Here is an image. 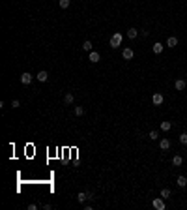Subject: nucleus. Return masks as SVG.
I'll list each match as a JSON object with an SVG mask.
<instances>
[{
	"label": "nucleus",
	"instance_id": "nucleus-1",
	"mask_svg": "<svg viewBox=\"0 0 187 210\" xmlns=\"http://www.w3.org/2000/svg\"><path fill=\"white\" fill-rule=\"evenodd\" d=\"M122 39H124V36H122L120 32H116V34H112V38H110L109 45L112 47V49H116V47H120V45H122Z\"/></svg>",
	"mask_w": 187,
	"mask_h": 210
},
{
	"label": "nucleus",
	"instance_id": "nucleus-2",
	"mask_svg": "<svg viewBox=\"0 0 187 210\" xmlns=\"http://www.w3.org/2000/svg\"><path fill=\"white\" fill-rule=\"evenodd\" d=\"M86 199H94V195L90 191H81V193H77V201L79 203H86Z\"/></svg>",
	"mask_w": 187,
	"mask_h": 210
},
{
	"label": "nucleus",
	"instance_id": "nucleus-3",
	"mask_svg": "<svg viewBox=\"0 0 187 210\" xmlns=\"http://www.w3.org/2000/svg\"><path fill=\"white\" fill-rule=\"evenodd\" d=\"M133 56H135V51L131 49V47H125V49L122 51V58H124V60H131Z\"/></svg>",
	"mask_w": 187,
	"mask_h": 210
},
{
	"label": "nucleus",
	"instance_id": "nucleus-4",
	"mask_svg": "<svg viewBox=\"0 0 187 210\" xmlns=\"http://www.w3.org/2000/svg\"><path fill=\"white\" fill-rule=\"evenodd\" d=\"M152 204H153V208H157V210H165V199H163V197H157V199H153V201H152Z\"/></svg>",
	"mask_w": 187,
	"mask_h": 210
},
{
	"label": "nucleus",
	"instance_id": "nucleus-5",
	"mask_svg": "<svg viewBox=\"0 0 187 210\" xmlns=\"http://www.w3.org/2000/svg\"><path fill=\"white\" fill-rule=\"evenodd\" d=\"M88 60L92 62V64H95V62L101 60V54H99L97 51H90V53H88Z\"/></svg>",
	"mask_w": 187,
	"mask_h": 210
},
{
	"label": "nucleus",
	"instance_id": "nucleus-6",
	"mask_svg": "<svg viewBox=\"0 0 187 210\" xmlns=\"http://www.w3.org/2000/svg\"><path fill=\"white\" fill-rule=\"evenodd\" d=\"M163 101H165V98H163V94L155 92V94H153V96H152V103H153V105H161Z\"/></svg>",
	"mask_w": 187,
	"mask_h": 210
},
{
	"label": "nucleus",
	"instance_id": "nucleus-7",
	"mask_svg": "<svg viewBox=\"0 0 187 210\" xmlns=\"http://www.w3.org/2000/svg\"><path fill=\"white\" fill-rule=\"evenodd\" d=\"M36 79H38L39 83H45L47 79H49V73H47L45 70H41V71H38V73H36Z\"/></svg>",
	"mask_w": 187,
	"mask_h": 210
},
{
	"label": "nucleus",
	"instance_id": "nucleus-8",
	"mask_svg": "<svg viewBox=\"0 0 187 210\" xmlns=\"http://www.w3.org/2000/svg\"><path fill=\"white\" fill-rule=\"evenodd\" d=\"M32 79H34V77H32V73H28V71H25V73L21 75V83H23V85H30Z\"/></svg>",
	"mask_w": 187,
	"mask_h": 210
},
{
	"label": "nucleus",
	"instance_id": "nucleus-9",
	"mask_svg": "<svg viewBox=\"0 0 187 210\" xmlns=\"http://www.w3.org/2000/svg\"><path fill=\"white\" fill-rule=\"evenodd\" d=\"M174 88L176 90H185V81L184 79H176V81H174Z\"/></svg>",
	"mask_w": 187,
	"mask_h": 210
},
{
	"label": "nucleus",
	"instance_id": "nucleus-10",
	"mask_svg": "<svg viewBox=\"0 0 187 210\" xmlns=\"http://www.w3.org/2000/svg\"><path fill=\"white\" fill-rule=\"evenodd\" d=\"M159 148H161V150H169L170 148V141L169 139H161V141H159Z\"/></svg>",
	"mask_w": 187,
	"mask_h": 210
},
{
	"label": "nucleus",
	"instance_id": "nucleus-11",
	"mask_svg": "<svg viewBox=\"0 0 187 210\" xmlns=\"http://www.w3.org/2000/svg\"><path fill=\"white\" fill-rule=\"evenodd\" d=\"M127 38H129V39H135V38H137V36H138V30L137 28H129V30H127Z\"/></svg>",
	"mask_w": 187,
	"mask_h": 210
},
{
	"label": "nucleus",
	"instance_id": "nucleus-12",
	"mask_svg": "<svg viewBox=\"0 0 187 210\" xmlns=\"http://www.w3.org/2000/svg\"><path fill=\"white\" fill-rule=\"evenodd\" d=\"M176 182H178V186H180V188H185V186H187V178H185L184 175L178 176V178H176Z\"/></svg>",
	"mask_w": 187,
	"mask_h": 210
},
{
	"label": "nucleus",
	"instance_id": "nucleus-13",
	"mask_svg": "<svg viewBox=\"0 0 187 210\" xmlns=\"http://www.w3.org/2000/svg\"><path fill=\"white\" fill-rule=\"evenodd\" d=\"M166 45H169V47H172V49H174V47L178 45V38H174V36H170V38L166 39Z\"/></svg>",
	"mask_w": 187,
	"mask_h": 210
},
{
	"label": "nucleus",
	"instance_id": "nucleus-14",
	"mask_svg": "<svg viewBox=\"0 0 187 210\" xmlns=\"http://www.w3.org/2000/svg\"><path fill=\"white\" fill-rule=\"evenodd\" d=\"M163 49H165V47H163L161 43H153V47H152V51H153L155 54H161V53H163Z\"/></svg>",
	"mask_w": 187,
	"mask_h": 210
},
{
	"label": "nucleus",
	"instance_id": "nucleus-15",
	"mask_svg": "<svg viewBox=\"0 0 187 210\" xmlns=\"http://www.w3.org/2000/svg\"><path fill=\"white\" fill-rule=\"evenodd\" d=\"M182 163H184V158H182V156H174V158H172V165H176V167H180Z\"/></svg>",
	"mask_w": 187,
	"mask_h": 210
},
{
	"label": "nucleus",
	"instance_id": "nucleus-16",
	"mask_svg": "<svg viewBox=\"0 0 187 210\" xmlns=\"http://www.w3.org/2000/svg\"><path fill=\"white\" fill-rule=\"evenodd\" d=\"M64 101H66V103H73V101H75V96L71 92H67L66 96H64Z\"/></svg>",
	"mask_w": 187,
	"mask_h": 210
},
{
	"label": "nucleus",
	"instance_id": "nucleus-17",
	"mask_svg": "<svg viewBox=\"0 0 187 210\" xmlns=\"http://www.w3.org/2000/svg\"><path fill=\"white\" fill-rule=\"evenodd\" d=\"M148 137H150L152 141H157V139H159V132H157V129H152V132L148 133Z\"/></svg>",
	"mask_w": 187,
	"mask_h": 210
},
{
	"label": "nucleus",
	"instance_id": "nucleus-18",
	"mask_svg": "<svg viewBox=\"0 0 187 210\" xmlns=\"http://www.w3.org/2000/svg\"><path fill=\"white\" fill-rule=\"evenodd\" d=\"M170 128H172V124H170V122L169 120H165V122H161V129H163V132H169V129Z\"/></svg>",
	"mask_w": 187,
	"mask_h": 210
},
{
	"label": "nucleus",
	"instance_id": "nucleus-19",
	"mask_svg": "<svg viewBox=\"0 0 187 210\" xmlns=\"http://www.w3.org/2000/svg\"><path fill=\"white\" fill-rule=\"evenodd\" d=\"M82 49H84L86 53H90V51H92V41H88V39H86V41L82 43Z\"/></svg>",
	"mask_w": 187,
	"mask_h": 210
},
{
	"label": "nucleus",
	"instance_id": "nucleus-20",
	"mask_svg": "<svg viewBox=\"0 0 187 210\" xmlns=\"http://www.w3.org/2000/svg\"><path fill=\"white\" fill-rule=\"evenodd\" d=\"M161 197H163V199H169V197H170V189L169 188L161 189Z\"/></svg>",
	"mask_w": 187,
	"mask_h": 210
},
{
	"label": "nucleus",
	"instance_id": "nucleus-21",
	"mask_svg": "<svg viewBox=\"0 0 187 210\" xmlns=\"http://www.w3.org/2000/svg\"><path fill=\"white\" fill-rule=\"evenodd\" d=\"M69 4H71V0H60V8H62V10H67Z\"/></svg>",
	"mask_w": 187,
	"mask_h": 210
},
{
	"label": "nucleus",
	"instance_id": "nucleus-22",
	"mask_svg": "<svg viewBox=\"0 0 187 210\" xmlns=\"http://www.w3.org/2000/svg\"><path fill=\"white\" fill-rule=\"evenodd\" d=\"M75 114H77V116H82V114H84V107H75Z\"/></svg>",
	"mask_w": 187,
	"mask_h": 210
},
{
	"label": "nucleus",
	"instance_id": "nucleus-23",
	"mask_svg": "<svg viewBox=\"0 0 187 210\" xmlns=\"http://www.w3.org/2000/svg\"><path fill=\"white\" fill-rule=\"evenodd\" d=\"M180 143L182 145H187V133H182L180 135Z\"/></svg>",
	"mask_w": 187,
	"mask_h": 210
},
{
	"label": "nucleus",
	"instance_id": "nucleus-24",
	"mask_svg": "<svg viewBox=\"0 0 187 210\" xmlns=\"http://www.w3.org/2000/svg\"><path fill=\"white\" fill-rule=\"evenodd\" d=\"M11 107H13V109H17V107H21V101H19V100H13V101H11Z\"/></svg>",
	"mask_w": 187,
	"mask_h": 210
},
{
	"label": "nucleus",
	"instance_id": "nucleus-25",
	"mask_svg": "<svg viewBox=\"0 0 187 210\" xmlns=\"http://www.w3.org/2000/svg\"><path fill=\"white\" fill-rule=\"evenodd\" d=\"M28 210H38V204H34V203L28 204Z\"/></svg>",
	"mask_w": 187,
	"mask_h": 210
}]
</instances>
